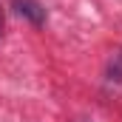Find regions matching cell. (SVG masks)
Returning a JSON list of instances; mask_svg holds the SVG:
<instances>
[{"label": "cell", "mask_w": 122, "mask_h": 122, "mask_svg": "<svg viewBox=\"0 0 122 122\" xmlns=\"http://www.w3.org/2000/svg\"><path fill=\"white\" fill-rule=\"evenodd\" d=\"M14 11H17L23 20H29L31 26H43V23H46V9H43V3H37V0H14Z\"/></svg>", "instance_id": "cell-1"}, {"label": "cell", "mask_w": 122, "mask_h": 122, "mask_svg": "<svg viewBox=\"0 0 122 122\" xmlns=\"http://www.w3.org/2000/svg\"><path fill=\"white\" fill-rule=\"evenodd\" d=\"M108 82H122V51L114 54V60L108 62V71H105Z\"/></svg>", "instance_id": "cell-2"}, {"label": "cell", "mask_w": 122, "mask_h": 122, "mask_svg": "<svg viewBox=\"0 0 122 122\" xmlns=\"http://www.w3.org/2000/svg\"><path fill=\"white\" fill-rule=\"evenodd\" d=\"M3 23H6V17H3V9H0V37H3Z\"/></svg>", "instance_id": "cell-3"}]
</instances>
